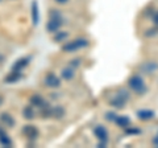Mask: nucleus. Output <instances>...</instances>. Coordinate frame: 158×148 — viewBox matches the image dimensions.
<instances>
[{"instance_id":"obj_1","label":"nucleus","mask_w":158,"mask_h":148,"mask_svg":"<svg viewBox=\"0 0 158 148\" xmlns=\"http://www.w3.org/2000/svg\"><path fill=\"white\" fill-rule=\"evenodd\" d=\"M90 45V41L85 37H79L75 38V40H71V41H67L65 45H62V52L65 53H74L79 50V49H83V48H87Z\"/></svg>"},{"instance_id":"obj_2","label":"nucleus","mask_w":158,"mask_h":148,"mask_svg":"<svg viewBox=\"0 0 158 148\" xmlns=\"http://www.w3.org/2000/svg\"><path fill=\"white\" fill-rule=\"evenodd\" d=\"M128 86H129L135 93H137L138 95H144L145 93L148 91L145 81L142 80V77L137 76V74H136V76H132L129 80H128Z\"/></svg>"},{"instance_id":"obj_3","label":"nucleus","mask_w":158,"mask_h":148,"mask_svg":"<svg viewBox=\"0 0 158 148\" xmlns=\"http://www.w3.org/2000/svg\"><path fill=\"white\" fill-rule=\"evenodd\" d=\"M21 134L27 137V140L36 141L38 139V136H40V131L34 124H25L21 128Z\"/></svg>"},{"instance_id":"obj_4","label":"nucleus","mask_w":158,"mask_h":148,"mask_svg":"<svg viewBox=\"0 0 158 148\" xmlns=\"http://www.w3.org/2000/svg\"><path fill=\"white\" fill-rule=\"evenodd\" d=\"M44 85L49 89H58L61 86V78L56 76L53 72H49L45 77H44Z\"/></svg>"},{"instance_id":"obj_5","label":"nucleus","mask_w":158,"mask_h":148,"mask_svg":"<svg viewBox=\"0 0 158 148\" xmlns=\"http://www.w3.org/2000/svg\"><path fill=\"white\" fill-rule=\"evenodd\" d=\"M29 105H32L33 107H37V108H40V110H42V108H46V107L50 106V103L40 94H33L31 98H29Z\"/></svg>"},{"instance_id":"obj_6","label":"nucleus","mask_w":158,"mask_h":148,"mask_svg":"<svg viewBox=\"0 0 158 148\" xmlns=\"http://www.w3.org/2000/svg\"><path fill=\"white\" fill-rule=\"evenodd\" d=\"M63 25V17H59V19H49V21L46 23V31L49 33H56L58 32L61 27Z\"/></svg>"},{"instance_id":"obj_7","label":"nucleus","mask_w":158,"mask_h":148,"mask_svg":"<svg viewBox=\"0 0 158 148\" xmlns=\"http://www.w3.org/2000/svg\"><path fill=\"white\" fill-rule=\"evenodd\" d=\"M0 124L4 127H8V128H13L16 126V119L9 112L3 111V112H0Z\"/></svg>"},{"instance_id":"obj_8","label":"nucleus","mask_w":158,"mask_h":148,"mask_svg":"<svg viewBox=\"0 0 158 148\" xmlns=\"http://www.w3.org/2000/svg\"><path fill=\"white\" fill-rule=\"evenodd\" d=\"M0 146L2 147H12L13 146V141L11 139V136L8 135V132L6 131V127L0 124Z\"/></svg>"},{"instance_id":"obj_9","label":"nucleus","mask_w":158,"mask_h":148,"mask_svg":"<svg viewBox=\"0 0 158 148\" xmlns=\"http://www.w3.org/2000/svg\"><path fill=\"white\" fill-rule=\"evenodd\" d=\"M23 78V72H16V70H11L6 77H4V83H8V85H13V83L19 82Z\"/></svg>"},{"instance_id":"obj_10","label":"nucleus","mask_w":158,"mask_h":148,"mask_svg":"<svg viewBox=\"0 0 158 148\" xmlns=\"http://www.w3.org/2000/svg\"><path fill=\"white\" fill-rule=\"evenodd\" d=\"M94 135H95L99 141H103V143H107L108 141V131L104 126H96L94 128Z\"/></svg>"},{"instance_id":"obj_11","label":"nucleus","mask_w":158,"mask_h":148,"mask_svg":"<svg viewBox=\"0 0 158 148\" xmlns=\"http://www.w3.org/2000/svg\"><path fill=\"white\" fill-rule=\"evenodd\" d=\"M140 70L145 74H152L158 70V63L154 62V61H148V62H144L140 65Z\"/></svg>"},{"instance_id":"obj_12","label":"nucleus","mask_w":158,"mask_h":148,"mask_svg":"<svg viewBox=\"0 0 158 148\" xmlns=\"http://www.w3.org/2000/svg\"><path fill=\"white\" fill-rule=\"evenodd\" d=\"M31 15H32L33 25H38V23H40V8H38L37 0H33L32 4H31Z\"/></svg>"},{"instance_id":"obj_13","label":"nucleus","mask_w":158,"mask_h":148,"mask_svg":"<svg viewBox=\"0 0 158 148\" xmlns=\"http://www.w3.org/2000/svg\"><path fill=\"white\" fill-rule=\"evenodd\" d=\"M29 61H31V58L28 57H23V58H19L12 65V69L11 70H16V72H23L24 69H25L28 65H29Z\"/></svg>"},{"instance_id":"obj_14","label":"nucleus","mask_w":158,"mask_h":148,"mask_svg":"<svg viewBox=\"0 0 158 148\" xmlns=\"http://www.w3.org/2000/svg\"><path fill=\"white\" fill-rule=\"evenodd\" d=\"M136 115L140 120H150L156 116V112L153 110H146V108H144V110H138L136 112Z\"/></svg>"},{"instance_id":"obj_15","label":"nucleus","mask_w":158,"mask_h":148,"mask_svg":"<svg viewBox=\"0 0 158 148\" xmlns=\"http://www.w3.org/2000/svg\"><path fill=\"white\" fill-rule=\"evenodd\" d=\"M36 110H34V107L32 105L29 106H25L23 108V118L27 120H33L34 118H36Z\"/></svg>"},{"instance_id":"obj_16","label":"nucleus","mask_w":158,"mask_h":148,"mask_svg":"<svg viewBox=\"0 0 158 148\" xmlns=\"http://www.w3.org/2000/svg\"><path fill=\"white\" fill-rule=\"evenodd\" d=\"M115 123H116L118 127L127 128V127H129V126H131V119H129L128 116H125V115H117Z\"/></svg>"},{"instance_id":"obj_17","label":"nucleus","mask_w":158,"mask_h":148,"mask_svg":"<svg viewBox=\"0 0 158 148\" xmlns=\"http://www.w3.org/2000/svg\"><path fill=\"white\" fill-rule=\"evenodd\" d=\"M52 111H53V118H54V119H62V118L66 115L65 107H62L59 105L56 106V107H52Z\"/></svg>"},{"instance_id":"obj_18","label":"nucleus","mask_w":158,"mask_h":148,"mask_svg":"<svg viewBox=\"0 0 158 148\" xmlns=\"http://www.w3.org/2000/svg\"><path fill=\"white\" fill-rule=\"evenodd\" d=\"M125 103H127V101L123 99V98H120L118 95H115L110 101V105L113 106V107H116V108H124L125 107Z\"/></svg>"},{"instance_id":"obj_19","label":"nucleus","mask_w":158,"mask_h":148,"mask_svg":"<svg viewBox=\"0 0 158 148\" xmlns=\"http://www.w3.org/2000/svg\"><path fill=\"white\" fill-rule=\"evenodd\" d=\"M61 77L65 81H71L73 78L75 77V72H74L73 67H65V69H62V72H61Z\"/></svg>"},{"instance_id":"obj_20","label":"nucleus","mask_w":158,"mask_h":148,"mask_svg":"<svg viewBox=\"0 0 158 148\" xmlns=\"http://www.w3.org/2000/svg\"><path fill=\"white\" fill-rule=\"evenodd\" d=\"M69 38V33L65 32V31H61L59 29L58 32L54 33V36H53V41L54 42H62V41H66Z\"/></svg>"},{"instance_id":"obj_21","label":"nucleus","mask_w":158,"mask_h":148,"mask_svg":"<svg viewBox=\"0 0 158 148\" xmlns=\"http://www.w3.org/2000/svg\"><path fill=\"white\" fill-rule=\"evenodd\" d=\"M40 114H41V118H44V119H49V118H53L52 106H49V107H46V108H42V110H40Z\"/></svg>"},{"instance_id":"obj_22","label":"nucleus","mask_w":158,"mask_h":148,"mask_svg":"<svg viewBox=\"0 0 158 148\" xmlns=\"http://www.w3.org/2000/svg\"><path fill=\"white\" fill-rule=\"evenodd\" d=\"M142 134V131L140 128H136V127H127L125 128V135H140Z\"/></svg>"},{"instance_id":"obj_23","label":"nucleus","mask_w":158,"mask_h":148,"mask_svg":"<svg viewBox=\"0 0 158 148\" xmlns=\"http://www.w3.org/2000/svg\"><path fill=\"white\" fill-rule=\"evenodd\" d=\"M156 34H158V27L156 25L154 28H149V29H146V31L144 32V36L148 37V38H150V37H154Z\"/></svg>"},{"instance_id":"obj_24","label":"nucleus","mask_w":158,"mask_h":148,"mask_svg":"<svg viewBox=\"0 0 158 148\" xmlns=\"http://www.w3.org/2000/svg\"><path fill=\"white\" fill-rule=\"evenodd\" d=\"M62 17V12L58 11L56 8H52L50 11H49V19H59Z\"/></svg>"},{"instance_id":"obj_25","label":"nucleus","mask_w":158,"mask_h":148,"mask_svg":"<svg viewBox=\"0 0 158 148\" xmlns=\"http://www.w3.org/2000/svg\"><path fill=\"white\" fill-rule=\"evenodd\" d=\"M116 95H118L120 98H123V99H125L127 102H128V99H129V97H131V95H129V91L125 90V89H121V90H118Z\"/></svg>"},{"instance_id":"obj_26","label":"nucleus","mask_w":158,"mask_h":148,"mask_svg":"<svg viewBox=\"0 0 158 148\" xmlns=\"http://www.w3.org/2000/svg\"><path fill=\"white\" fill-rule=\"evenodd\" d=\"M116 118H117V114L116 112H113V111H108L106 112V119L108 122H115L116 120Z\"/></svg>"},{"instance_id":"obj_27","label":"nucleus","mask_w":158,"mask_h":148,"mask_svg":"<svg viewBox=\"0 0 158 148\" xmlns=\"http://www.w3.org/2000/svg\"><path fill=\"white\" fill-rule=\"evenodd\" d=\"M81 65H82V60H81V58H74V60L70 61V67H73V69L79 67Z\"/></svg>"},{"instance_id":"obj_28","label":"nucleus","mask_w":158,"mask_h":148,"mask_svg":"<svg viewBox=\"0 0 158 148\" xmlns=\"http://www.w3.org/2000/svg\"><path fill=\"white\" fill-rule=\"evenodd\" d=\"M154 12H156V11H154V7H153V8H152V7H149V8H146V9H145L144 15H145V16H150V17H152V16H153V13H154Z\"/></svg>"},{"instance_id":"obj_29","label":"nucleus","mask_w":158,"mask_h":148,"mask_svg":"<svg viewBox=\"0 0 158 148\" xmlns=\"http://www.w3.org/2000/svg\"><path fill=\"white\" fill-rule=\"evenodd\" d=\"M152 20H153V23H154V25H157V27H158V11H156L154 13H153Z\"/></svg>"},{"instance_id":"obj_30","label":"nucleus","mask_w":158,"mask_h":148,"mask_svg":"<svg viewBox=\"0 0 158 148\" xmlns=\"http://www.w3.org/2000/svg\"><path fill=\"white\" fill-rule=\"evenodd\" d=\"M153 146H156V147H158V134L153 137Z\"/></svg>"},{"instance_id":"obj_31","label":"nucleus","mask_w":158,"mask_h":148,"mask_svg":"<svg viewBox=\"0 0 158 148\" xmlns=\"http://www.w3.org/2000/svg\"><path fill=\"white\" fill-rule=\"evenodd\" d=\"M4 102H6V98H4L3 94H0V107H2L4 105Z\"/></svg>"},{"instance_id":"obj_32","label":"nucleus","mask_w":158,"mask_h":148,"mask_svg":"<svg viewBox=\"0 0 158 148\" xmlns=\"http://www.w3.org/2000/svg\"><path fill=\"white\" fill-rule=\"evenodd\" d=\"M57 4H66V3H69V0H54Z\"/></svg>"},{"instance_id":"obj_33","label":"nucleus","mask_w":158,"mask_h":148,"mask_svg":"<svg viewBox=\"0 0 158 148\" xmlns=\"http://www.w3.org/2000/svg\"><path fill=\"white\" fill-rule=\"evenodd\" d=\"M3 61H4V57H3V56H2V54H0V63H2V62H3Z\"/></svg>"},{"instance_id":"obj_34","label":"nucleus","mask_w":158,"mask_h":148,"mask_svg":"<svg viewBox=\"0 0 158 148\" xmlns=\"http://www.w3.org/2000/svg\"><path fill=\"white\" fill-rule=\"evenodd\" d=\"M0 2H3V0H0Z\"/></svg>"}]
</instances>
